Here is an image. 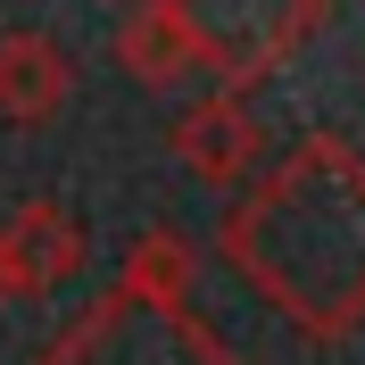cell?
<instances>
[{
    "mask_svg": "<svg viewBox=\"0 0 365 365\" xmlns=\"http://www.w3.org/2000/svg\"><path fill=\"white\" fill-rule=\"evenodd\" d=\"M42 365H232L200 316H182V299L150 274L108 291L91 316H75Z\"/></svg>",
    "mask_w": 365,
    "mask_h": 365,
    "instance_id": "cell-2",
    "label": "cell"
},
{
    "mask_svg": "<svg viewBox=\"0 0 365 365\" xmlns=\"http://www.w3.org/2000/svg\"><path fill=\"white\" fill-rule=\"evenodd\" d=\"M225 257L299 332L341 341L365 316V166L341 141H307L232 207Z\"/></svg>",
    "mask_w": 365,
    "mask_h": 365,
    "instance_id": "cell-1",
    "label": "cell"
},
{
    "mask_svg": "<svg viewBox=\"0 0 365 365\" xmlns=\"http://www.w3.org/2000/svg\"><path fill=\"white\" fill-rule=\"evenodd\" d=\"M299 0H175L182 42L216 58V75H257L299 42Z\"/></svg>",
    "mask_w": 365,
    "mask_h": 365,
    "instance_id": "cell-3",
    "label": "cell"
}]
</instances>
